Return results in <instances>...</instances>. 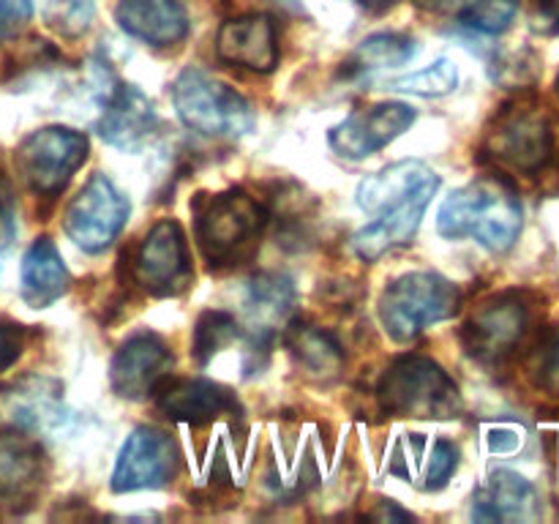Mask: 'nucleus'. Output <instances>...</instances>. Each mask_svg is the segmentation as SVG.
<instances>
[{
  "mask_svg": "<svg viewBox=\"0 0 559 524\" xmlns=\"http://www.w3.org/2000/svg\"><path fill=\"white\" fill-rule=\"evenodd\" d=\"M437 229L445 238H475L484 249L502 254L522 233V202L500 175H484L442 202Z\"/></svg>",
  "mask_w": 559,
  "mask_h": 524,
  "instance_id": "nucleus-1",
  "label": "nucleus"
},
{
  "mask_svg": "<svg viewBox=\"0 0 559 524\" xmlns=\"http://www.w3.org/2000/svg\"><path fill=\"white\" fill-rule=\"evenodd\" d=\"M194 216L197 246L211 267L243 262L260 243V235L267 224L265 207L243 189L205 196L194 207Z\"/></svg>",
  "mask_w": 559,
  "mask_h": 524,
  "instance_id": "nucleus-2",
  "label": "nucleus"
},
{
  "mask_svg": "<svg viewBox=\"0 0 559 524\" xmlns=\"http://www.w3.org/2000/svg\"><path fill=\"white\" fill-rule=\"evenodd\" d=\"M377 402L388 415L402 418L445 420L462 413V393L453 377L424 355L393 360L377 382Z\"/></svg>",
  "mask_w": 559,
  "mask_h": 524,
  "instance_id": "nucleus-3",
  "label": "nucleus"
},
{
  "mask_svg": "<svg viewBox=\"0 0 559 524\" xmlns=\"http://www.w3.org/2000/svg\"><path fill=\"white\" fill-rule=\"evenodd\" d=\"M173 104L186 129L202 136H243L254 129V107L227 82L202 69H183L173 82Z\"/></svg>",
  "mask_w": 559,
  "mask_h": 524,
  "instance_id": "nucleus-4",
  "label": "nucleus"
},
{
  "mask_svg": "<svg viewBox=\"0 0 559 524\" xmlns=\"http://www.w3.org/2000/svg\"><path fill=\"white\" fill-rule=\"evenodd\" d=\"M459 311V289L445 276L415 271L388 284L380 298V322L396 342H413L437 322Z\"/></svg>",
  "mask_w": 559,
  "mask_h": 524,
  "instance_id": "nucleus-5",
  "label": "nucleus"
},
{
  "mask_svg": "<svg viewBox=\"0 0 559 524\" xmlns=\"http://www.w3.org/2000/svg\"><path fill=\"white\" fill-rule=\"evenodd\" d=\"M551 147H555L551 120L535 102H513L502 107L486 134V153L516 172L533 175L546 167Z\"/></svg>",
  "mask_w": 559,
  "mask_h": 524,
  "instance_id": "nucleus-6",
  "label": "nucleus"
},
{
  "mask_svg": "<svg viewBox=\"0 0 559 524\" xmlns=\"http://www.w3.org/2000/svg\"><path fill=\"white\" fill-rule=\"evenodd\" d=\"M91 142L82 131L66 126H47L22 140L16 147V172L22 175L31 191L41 196H55L69 186L76 169L87 162Z\"/></svg>",
  "mask_w": 559,
  "mask_h": 524,
  "instance_id": "nucleus-7",
  "label": "nucleus"
},
{
  "mask_svg": "<svg viewBox=\"0 0 559 524\" xmlns=\"http://www.w3.org/2000/svg\"><path fill=\"white\" fill-rule=\"evenodd\" d=\"M129 196L112 183L104 172L91 175L80 194L69 202L63 216L66 235L80 246L87 254H98L112 240L118 238L120 229L126 227L129 218Z\"/></svg>",
  "mask_w": 559,
  "mask_h": 524,
  "instance_id": "nucleus-8",
  "label": "nucleus"
},
{
  "mask_svg": "<svg viewBox=\"0 0 559 524\" xmlns=\"http://www.w3.org/2000/svg\"><path fill=\"white\" fill-rule=\"evenodd\" d=\"M134 282L147 295L167 298L178 295L191 282V260L186 233L175 218H162L147 229L134 254Z\"/></svg>",
  "mask_w": 559,
  "mask_h": 524,
  "instance_id": "nucleus-9",
  "label": "nucleus"
},
{
  "mask_svg": "<svg viewBox=\"0 0 559 524\" xmlns=\"http://www.w3.org/2000/svg\"><path fill=\"white\" fill-rule=\"evenodd\" d=\"M180 467V451L167 431L156 426H136L126 437L112 469V491L162 489Z\"/></svg>",
  "mask_w": 559,
  "mask_h": 524,
  "instance_id": "nucleus-10",
  "label": "nucleus"
},
{
  "mask_svg": "<svg viewBox=\"0 0 559 524\" xmlns=\"http://www.w3.org/2000/svg\"><path fill=\"white\" fill-rule=\"evenodd\" d=\"M527 320V306L516 293L495 295L480 303L464 325V347L480 364H500L522 342Z\"/></svg>",
  "mask_w": 559,
  "mask_h": 524,
  "instance_id": "nucleus-11",
  "label": "nucleus"
},
{
  "mask_svg": "<svg viewBox=\"0 0 559 524\" xmlns=\"http://www.w3.org/2000/svg\"><path fill=\"white\" fill-rule=\"evenodd\" d=\"M415 118H418L415 107L404 102L371 104V107H364L349 115L344 123L333 126L328 131V145L342 158L360 162V158L391 145L404 131H409Z\"/></svg>",
  "mask_w": 559,
  "mask_h": 524,
  "instance_id": "nucleus-12",
  "label": "nucleus"
},
{
  "mask_svg": "<svg viewBox=\"0 0 559 524\" xmlns=\"http://www.w3.org/2000/svg\"><path fill=\"white\" fill-rule=\"evenodd\" d=\"M173 366V353L158 333H134L126 338L109 364V382L120 398L142 402L153 396Z\"/></svg>",
  "mask_w": 559,
  "mask_h": 524,
  "instance_id": "nucleus-13",
  "label": "nucleus"
},
{
  "mask_svg": "<svg viewBox=\"0 0 559 524\" xmlns=\"http://www.w3.org/2000/svg\"><path fill=\"white\" fill-rule=\"evenodd\" d=\"M158 126L156 107L151 98L129 82H115L107 87L102 104V118L96 129L107 145L120 151H140L142 142L153 134Z\"/></svg>",
  "mask_w": 559,
  "mask_h": 524,
  "instance_id": "nucleus-14",
  "label": "nucleus"
},
{
  "mask_svg": "<svg viewBox=\"0 0 559 524\" xmlns=\"http://www.w3.org/2000/svg\"><path fill=\"white\" fill-rule=\"evenodd\" d=\"M437 189H440V183H431L426 186V189L415 191V194L409 196V200H404L402 205L377 213L374 222L366 224L364 229L355 233V254L366 262H377L382 254H388V251L413 243L415 233H418L420 222H424L426 207H429Z\"/></svg>",
  "mask_w": 559,
  "mask_h": 524,
  "instance_id": "nucleus-15",
  "label": "nucleus"
},
{
  "mask_svg": "<svg viewBox=\"0 0 559 524\" xmlns=\"http://www.w3.org/2000/svg\"><path fill=\"white\" fill-rule=\"evenodd\" d=\"M156 404L167 418L191 426L213 424L222 415H235L240 409L235 393L218 382L167 380V377L156 388Z\"/></svg>",
  "mask_w": 559,
  "mask_h": 524,
  "instance_id": "nucleus-16",
  "label": "nucleus"
},
{
  "mask_svg": "<svg viewBox=\"0 0 559 524\" xmlns=\"http://www.w3.org/2000/svg\"><path fill=\"white\" fill-rule=\"evenodd\" d=\"M216 52L224 63L267 74L278 63L276 22L267 14H246L224 22L216 36Z\"/></svg>",
  "mask_w": 559,
  "mask_h": 524,
  "instance_id": "nucleus-17",
  "label": "nucleus"
},
{
  "mask_svg": "<svg viewBox=\"0 0 559 524\" xmlns=\"http://www.w3.org/2000/svg\"><path fill=\"white\" fill-rule=\"evenodd\" d=\"M44 475V451L36 440L22 431L0 434V505H31L41 491Z\"/></svg>",
  "mask_w": 559,
  "mask_h": 524,
  "instance_id": "nucleus-18",
  "label": "nucleus"
},
{
  "mask_svg": "<svg viewBox=\"0 0 559 524\" xmlns=\"http://www.w3.org/2000/svg\"><path fill=\"white\" fill-rule=\"evenodd\" d=\"M120 31L151 47H175L189 36V14L180 0H118Z\"/></svg>",
  "mask_w": 559,
  "mask_h": 524,
  "instance_id": "nucleus-19",
  "label": "nucleus"
},
{
  "mask_svg": "<svg viewBox=\"0 0 559 524\" xmlns=\"http://www.w3.org/2000/svg\"><path fill=\"white\" fill-rule=\"evenodd\" d=\"M431 183H440V175L435 169L426 167L424 162H415V158H404V162L388 164V167L366 175L358 183V191H355V202L366 213L377 216V213L402 205L415 191L426 189Z\"/></svg>",
  "mask_w": 559,
  "mask_h": 524,
  "instance_id": "nucleus-20",
  "label": "nucleus"
},
{
  "mask_svg": "<svg viewBox=\"0 0 559 524\" xmlns=\"http://www.w3.org/2000/svg\"><path fill=\"white\" fill-rule=\"evenodd\" d=\"M71 273L49 238H36L27 246L20 267V293L31 309H47L69 293Z\"/></svg>",
  "mask_w": 559,
  "mask_h": 524,
  "instance_id": "nucleus-21",
  "label": "nucleus"
},
{
  "mask_svg": "<svg viewBox=\"0 0 559 524\" xmlns=\"http://www.w3.org/2000/svg\"><path fill=\"white\" fill-rule=\"evenodd\" d=\"M473 516L478 522H530L538 516V495L519 473L497 469L475 495Z\"/></svg>",
  "mask_w": 559,
  "mask_h": 524,
  "instance_id": "nucleus-22",
  "label": "nucleus"
},
{
  "mask_svg": "<svg viewBox=\"0 0 559 524\" xmlns=\"http://www.w3.org/2000/svg\"><path fill=\"white\" fill-rule=\"evenodd\" d=\"M287 347L293 349L300 369L314 380H336L344 369V349L336 338L317 325H293L287 333Z\"/></svg>",
  "mask_w": 559,
  "mask_h": 524,
  "instance_id": "nucleus-23",
  "label": "nucleus"
},
{
  "mask_svg": "<svg viewBox=\"0 0 559 524\" xmlns=\"http://www.w3.org/2000/svg\"><path fill=\"white\" fill-rule=\"evenodd\" d=\"M3 398V413L22 429H47L60 420L58 385L49 380L20 382L14 385V393H5Z\"/></svg>",
  "mask_w": 559,
  "mask_h": 524,
  "instance_id": "nucleus-24",
  "label": "nucleus"
},
{
  "mask_svg": "<svg viewBox=\"0 0 559 524\" xmlns=\"http://www.w3.org/2000/svg\"><path fill=\"white\" fill-rule=\"evenodd\" d=\"M295 306V284L293 278L284 273H257L249 282V298H246V309H249L251 320L271 331L278 320L293 311Z\"/></svg>",
  "mask_w": 559,
  "mask_h": 524,
  "instance_id": "nucleus-25",
  "label": "nucleus"
},
{
  "mask_svg": "<svg viewBox=\"0 0 559 524\" xmlns=\"http://www.w3.org/2000/svg\"><path fill=\"white\" fill-rule=\"evenodd\" d=\"M415 52H418L415 38L404 36V33H377V36H369L358 44V49L349 58L347 71L366 74V71L377 69H396V66L409 63Z\"/></svg>",
  "mask_w": 559,
  "mask_h": 524,
  "instance_id": "nucleus-26",
  "label": "nucleus"
},
{
  "mask_svg": "<svg viewBox=\"0 0 559 524\" xmlns=\"http://www.w3.org/2000/svg\"><path fill=\"white\" fill-rule=\"evenodd\" d=\"M240 336V325L233 314L227 311H205L200 314L194 325V342H191V353L202 366L213 360V355L222 353L224 347Z\"/></svg>",
  "mask_w": 559,
  "mask_h": 524,
  "instance_id": "nucleus-27",
  "label": "nucleus"
},
{
  "mask_svg": "<svg viewBox=\"0 0 559 524\" xmlns=\"http://www.w3.org/2000/svg\"><path fill=\"white\" fill-rule=\"evenodd\" d=\"M456 82H459L456 66H453L448 58H440L431 66H426V69L415 71V74L402 76V80H393L391 91L413 93V96H424V98H437V96H448V93L456 87Z\"/></svg>",
  "mask_w": 559,
  "mask_h": 524,
  "instance_id": "nucleus-28",
  "label": "nucleus"
},
{
  "mask_svg": "<svg viewBox=\"0 0 559 524\" xmlns=\"http://www.w3.org/2000/svg\"><path fill=\"white\" fill-rule=\"evenodd\" d=\"M519 11V0H478L469 5L464 14H459L464 27L478 31L484 36H497V33L508 31Z\"/></svg>",
  "mask_w": 559,
  "mask_h": 524,
  "instance_id": "nucleus-29",
  "label": "nucleus"
},
{
  "mask_svg": "<svg viewBox=\"0 0 559 524\" xmlns=\"http://www.w3.org/2000/svg\"><path fill=\"white\" fill-rule=\"evenodd\" d=\"M93 14H96L93 0H49L44 9L47 25L66 38L82 36L91 27Z\"/></svg>",
  "mask_w": 559,
  "mask_h": 524,
  "instance_id": "nucleus-30",
  "label": "nucleus"
},
{
  "mask_svg": "<svg viewBox=\"0 0 559 524\" xmlns=\"http://www.w3.org/2000/svg\"><path fill=\"white\" fill-rule=\"evenodd\" d=\"M530 371H533V380L540 391H546L549 396H559V327L535 349Z\"/></svg>",
  "mask_w": 559,
  "mask_h": 524,
  "instance_id": "nucleus-31",
  "label": "nucleus"
},
{
  "mask_svg": "<svg viewBox=\"0 0 559 524\" xmlns=\"http://www.w3.org/2000/svg\"><path fill=\"white\" fill-rule=\"evenodd\" d=\"M459 467V448L448 440H437L435 451H431L429 467H426V486L429 489H440L448 484Z\"/></svg>",
  "mask_w": 559,
  "mask_h": 524,
  "instance_id": "nucleus-32",
  "label": "nucleus"
},
{
  "mask_svg": "<svg viewBox=\"0 0 559 524\" xmlns=\"http://www.w3.org/2000/svg\"><path fill=\"white\" fill-rule=\"evenodd\" d=\"M33 16V3L31 0H0V41L14 33H20L22 27L31 22Z\"/></svg>",
  "mask_w": 559,
  "mask_h": 524,
  "instance_id": "nucleus-33",
  "label": "nucleus"
},
{
  "mask_svg": "<svg viewBox=\"0 0 559 524\" xmlns=\"http://www.w3.org/2000/svg\"><path fill=\"white\" fill-rule=\"evenodd\" d=\"M16 238V207H14V191H11L9 180L0 175V251L9 249Z\"/></svg>",
  "mask_w": 559,
  "mask_h": 524,
  "instance_id": "nucleus-34",
  "label": "nucleus"
},
{
  "mask_svg": "<svg viewBox=\"0 0 559 524\" xmlns=\"http://www.w3.org/2000/svg\"><path fill=\"white\" fill-rule=\"evenodd\" d=\"M530 25L540 36H557L559 33V0H527Z\"/></svg>",
  "mask_w": 559,
  "mask_h": 524,
  "instance_id": "nucleus-35",
  "label": "nucleus"
},
{
  "mask_svg": "<svg viewBox=\"0 0 559 524\" xmlns=\"http://www.w3.org/2000/svg\"><path fill=\"white\" fill-rule=\"evenodd\" d=\"M25 347V331L11 322H0V374L16 364Z\"/></svg>",
  "mask_w": 559,
  "mask_h": 524,
  "instance_id": "nucleus-36",
  "label": "nucleus"
},
{
  "mask_svg": "<svg viewBox=\"0 0 559 524\" xmlns=\"http://www.w3.org/2000/svg\"><path fill=\"white\" fill-rule=\"evenodd\" d=\"M478 0H415V5L431 14H464Z\"/></svg>",
  "mask_w": 559,
  "mask_h": 524,
  "instance_id": "nucleus-37",
  "label": "nucleus"
},
{
  "mask_svg": "<svg viewBox=\"0 0 559 524\" xmlns=\"http://www.w3.org/2000/svg\"><path fill=\"white\" fill-rule=\"evenodd\" d=\"M355 3L364 11H369V14H385V11L393 9L399 0H355Z\"/></svg>",
  "mask_w": 559,
  "mask_h": 524,
  "instance_id": "nucleus-38",
  "label": "nucleus"
},
{
  "mask_svg": "<svg viewBox=\"0 0 559 524\" xmlns=\"http://www.w3.org/2000/svg\"><path fill=\"white\" fill-rule=\"evenodd\" d=\"M374 519H409V513L399 511V508L388 500V502H380V511L374 513Z\"/></svg>",
  "mask_w": 559,
  "mask_h": 524,
  "instance_id": "nucleus-39",
  "label": "nucleus"
},
{
  "mask_svg": "<svg viewBox=\"0 0 559 524\" xmlns=\"http://www.w3.org/2000/svg\"><path fill=\"white\" fill-rule=\"evenodd\" d=\"M557 93H559V76H557Z\"/></svg>",
  "mask_w": 559,
  "mask_h": 524,
  "instance_id": "nucleus-40",
  "label": "nucleus"
}]
</instances>
